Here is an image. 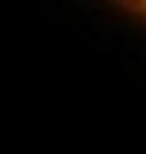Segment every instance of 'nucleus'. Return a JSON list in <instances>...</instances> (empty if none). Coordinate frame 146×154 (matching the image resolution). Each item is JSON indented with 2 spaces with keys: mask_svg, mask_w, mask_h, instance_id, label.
<instances>
[{
  "mask_svg": "<svg viewBox=\"0 0 146 154\" xmlns=\"http://www.w3.org/2000/svg\"><path fill=\"white\" fill-rule=\"evenodd\" d=\"M131 4H146V0H131Z\"/></svg>",
  "mask_w": 146,
  "mask_h": 154,
  "instance_id": "1",
  "label": "nucleus"
}]
</instances>
